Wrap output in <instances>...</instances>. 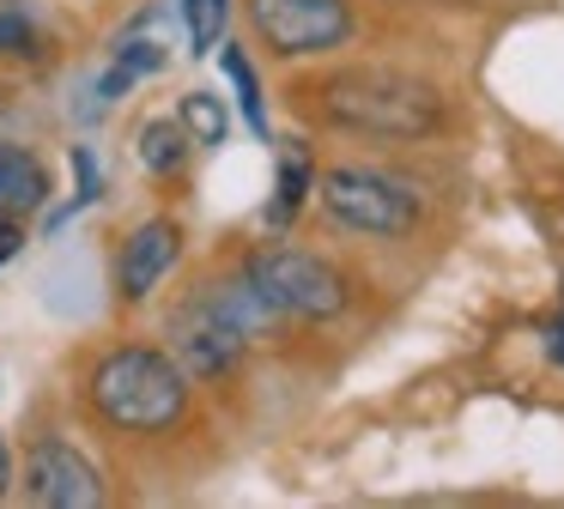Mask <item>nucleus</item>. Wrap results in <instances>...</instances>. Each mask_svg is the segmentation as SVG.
Returning <instances> with one entry per match:
<instances>
[{"mask_svg": "<svg viewBox=\"0 0 564 509\" xmlns=\"http://www.w3.org/2000/svg\"><path fill=\"white\" fill-rule=\"evenodd\" d=\"M297 109L334 133L382 145H419L449 121L443 91L406 67H334L297 85Z\"/></svg>", "mask_w": 564, "mask_h": 509, "instance_id": "nucleus-1", "label": "nucleus"}, {"mask_svg": "<svg viewBox=\"0 0 564 509\" xmlns=\"http://www.w3.org/2000/svg\"><path fill=\"white\" fill-rule=\"evenodd\" d=\"M86 407L122 436H171L188 419V370L164 346H110L86 370Z\"/></svg>", "mask_w": 564, "mask_h": 509, "instance_id": "nucleus-2", "label": "nucleus"}, {"mask_svg": "<svg viewBox=\"0 0 564 509\" xmlns=\"http://www.w3.org/2000/svg\"><path fill=\"white\" fill-rule=\"evenodd\" d=\"M310 194H316L322 213H328L340 230H352V237L401 242V237H413L419 218H425V201H419L401 176H382V170H370V164L316 170V188Z\"/></svg>", "mask_w": 564, "mask_h": 509, "instance_id": "nucleus-3", "label": "nucleus"}, {"mask_svg": "<svg viewBox=\"0 0 564 509\" xmlns=\"http://www.w3.org/2000/svg\"><path fill=\"white\" fill-rule=\"evenodd\" d=\"M243 279L285 315V322H340L352 285L346 273L316 249H285V242H261L243 254Z\"/></svg>", "mask_w": 564, "mask_h": 509, "instance_id": "nucleus-4", "label": "nucleus"}, {"mask_svg": "<svg viewBox=\"0 0 564 509\" xmlns=\"http://www.w3.org/2000/svg\"><path fill=\"white\" fill-rule=\"evenodd\" d=\"M249 36L273 61H316L352 43L358 12L352 0H243Z\"/></svg>", "mask_w": 564, "mask_h": 509, "instance_id": "nucleus-5", "label": "nucleus"}, {"mask_svg": "<svg viewBox=\"0 0 564 509\" xmlns=\"http://www.w3.org/2000/svg\"><path fill=\"white\" fill-rule=\"evenodd\" d=\"M164 334H171L164 351L188 370V382H225V376H237V364L249 358V339L237 334V322L207 297V285H195L176 303Z\"/></svg>", "mask_w": 564, "mask_h": 509, "instance_id": "nucleus-6", "label": "nucleus"}, {"mask_svg": "<svg viewBox=\"0 0 564 509\" xmlns=\"http://www.w3.org/2000/svg\"><path fill=\"white\" fill-rule=\"evenodd\" d=\"M19 485H25V497L43 509H98L104 503L98 467H91L74 443H62V436H37V443H31Z\"/></svg>", "mask_w": 564, "mask_h": 509, "instance_id": "nucleus-7", "label": "nucleus"}, {"mask_svg": "<svg viewBox=\"0 0 564 509\" xmlns=\"http://www.w3.org/2000/svg\"><path fill=\"white\" fill-rule=\"evenodd\" d=\"M176 261H183V225H176L171 213L134 225L122 237V254H116V297H122V303H147L152 291L176 273Z\"/></svg>", "mask_w": 564, "mask_h": 509, "instance_id": "nucleus-8", "label": "nucleus"}, {"mask_svg": "<svg viewBox=\"0 0 564 509\" xmlns=\"http://www.w3.org/2000/svg\"><path fill=\"white\" fill-rule=\"evenodd\" d=\"M159 24V12H140L134 24H128L122 36H116L110 48V67H104L98 79V97L104 104H116V97H128L140 79H152V73H164V61H171V48H164V36L152 31Z\"/></svg>", "mask_w": 564, "mask_h": 509, "instance_id": "nucleus-9", "label": "nucleus"}, {"mask_svg": "<svg viewBox=\"0 0 564 509\" xmlns=\"http://www.w3.org/2000/svg\"><path fill=\"white\" fill-rule=\"evenodd\" d=\"M200 285H207V297L237 322V334H243L249 346H256V339H273V334L285 327V315L243 279V267H237V273H213V279H200Z\"/></svg>", "mask_w": 564, "mask_h": 509, "instance_id": "nucleus-10", "label": "nucleus"}, {"mask_svg": "<svg viewBox=\"0 0 564 509\" xmlns=\"http://www.w3.org/2000/svg\"><path fill=\"white\" fill-rule=\"evenodd\" d=\"M280 152V176H273V201H268V225L285 230L297 213H304L310 188H316V158H310L304 140H268Z\"/></svg>", "mask_w": 564, "mask_h": 509, "instance_id": "nucleus-11", "label": "nucleus"}, {"mask_svg": "<svg viewBox=\"0 0 564 509\" xmlns=\"http://www.w3.org/2000/svg\"><path fill=\"white\" fill-rule=\"evenodd\" d=\"M50 201V170H43L37 152H25V145H0V213H37V206Z\"/></svg>", "mask_w": 564, "mask_h": 509, "instance_id": "nucleus-12", "label": "nucleus"}, {"mask_svg": "<svg viewBox=\"0 0 564 509\" xmlns=\"http://www.w3.org/2000/svg\"><path fill=\"white\" fill-rule=\"evenodd\" d=\"M134 145H140V164H147L152 176H164V182L183 176V170H188V152H195V140L183 133V121H176V116H152L147 128H140Z\"/></svg>", "mask_w": 564, "mask_h": 509, "instance_id": "nucleus-13", "label": "nucleus"}, {"mask_svg": "<svg viewBox=\"0 0 564 509\" xmlns=\"http://www.w3.org/2000/svg\"><path fill=\"white\" fill-rule=\"evenodd\" d=\"M219 67H225V79H231L237 109H243V121L256 128V140H273V121H268V91H261V73H256V61L243 55V43H231V36H225Z\"/></svg>", "mask_w": 564, "mask_h": 509, "instance_id": "nucleus-14", "label": "nucleus"}, {"mask_svg": "<svg viewBox=\"0 0 564 509\" xmlns=\"http://www.w3.org/2000/svg\"><path fill=\"white\" fill-rule=\"evenodd\" d=\"M176 121H183V133L195 145H225L231 140V116H225V104L213 91H188L183 104H176Z\"/></svg>", "mask_w": 564, "mask_h": 509, "instance_id": "nucleus-15", "label": "nucleus"}, {"mask_svg": "<svg viewBox=\"0 0 564 509\" xmlns=\"http://www.w3.org/2000/svg\"><path fill=\"white\" fill-rule=\"evenodd\" d=\"M176 7H183L188 55H213L225 43V24H231V0H176Z\"/></svg>", "mask_w": 564, "mask_h": 509, "instance_id": "nucleus-16", "label": "nucleus"}, {"mask_svg": "<svg viewBox=\"0 0 564 509\" xmlns=\"http://www.w3.org/2000/svg\"><path fill=\"white\" fill-rule=\"evenodd\" d=\"M19 249H25V225H19L13 213H0V267L13 261Z\"/></svg>", "mask_w": 564, "mask_h": 509, "instance_id": "nucleus-17", "label": "nucleus"}, {"mask_svg": "<svg viewBox=\"0 0 564 509\" xmlns=\"http://www.w3.org/2000/svg\"><path fill=\"white\" fill-rule=\"evenodd\" d=\"M546 358H552V364H564V315L546 327Z\"/></svg>", "mask_w": 564, "mask_h": 509, "instance_id": "nucleus-18", "label": "nucleus"}, {"mask_svg": "<svg viewBox=\"0 0 564 509\" xmlns=\"http://www.w3.org/2000/svg\"><path fill=\"white\" fill-rule=\"evenodd\" d=\"M13 491V448H7V436H0V497Z\"/></svg>", "mask_w": 564, "mask_h": 509, "instance_id": "nucleus-19", "label": "nucleus"}]
</instances>
